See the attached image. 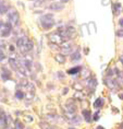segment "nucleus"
Wrapping results in <instances>:
<instances>
[{
    "label": "nucleus",
    "mask_w": 123,
    "mask_h": 129,
    "mask_svg": "<svg viewBox=\"0 0 123 129\" xmlns=\"http://www.w3.org/2000/svg\"><path fill=\"white\" fill-rule=\"evenodd\" d=\"M39 22L44 30H50L54 25V20L52 14H45L39 19Z\"/></svg>",
    "instance_id": "1"
},
{
    "label": "nucleus",
    "mask_w": 123,
    "mask_h": 129,
    "mask_svg": "<svg viewBox=\"0 0 123 129\" xmlns=\"http://www.w3.org/2000/svg\"><path fill=\"white\" fill-rule=\"evenodd\" d=\"M8 13V18H9V22L12 25H19L20 24V14L15 9H9Z\"/></svg>",
    "instance_id": "2"
},
{
    "label": "nucleus",
    "mask_w": 123,
    "mask_h": 129,
    "mask_svg": "<svg viewBox=\"0 0 123 129\" xmlns=\"http://www.w3.org/2000/svg\"><path fill=\"white\" fill-rule=\"evenodd\" d=\"M11 32H12V24L10 22H6L2 28L0 30V35L2 37H8L11 34Z\"/></svg>",
    "instance_id": "3"
},
{
    "label": "nucleus",
    "mask_w": 123,
    "mask_h": 129,
    "mask_svg": "<svg viewBox=\"0 0 123 129\" xmlns=\"http://www.w3.org/2000/svg\"><path fill=\"white\" fill-rule=\"evenodd\" d=\"M60 50H61V54L62 55H70L73 53V45L69 43V42H66V44L63 46H60Z\"/></svg>",
    "instance_id": "4"
},
{
    "label": "nucleus",
    "mask_w": 123,
    "mask_h": 129,
    "mask_svg": "<svg viewBox=\"0 0 123 129\" xmlns=\"http://www.w3.org/2000/svg\"><path fill=\"white\" fill-rule=\"evenodd\" d=\"M48 9L50 11H54V12H60L64 9V5L61 4V2H57V1H53L48 6Z\"/></svg>",
    "instance_id": "5"
},
{
    "label": "nucleus",
    "mask_w": 123,
    "mask_h": 129,
    "mask_svg": "<svg viewBox=\"0 0 123 129\" xmlns=\"http://www.w3.org/2000/svg\"><path fill=\"white\" fill-rule=\"evenodd\" d=\"M48 40H49L50 43L52 44H56V45H59L60 43H62V37L60 36L58 33H50L48 35Z\"/></svg>",
    "instance_id": "6"
},
{
    "label": "nucleus",
    "mask_w": 123,
    "mask_h": 129,
    "mask_svg": "<svg viewBox=\"0 0 123 129\" xmlns=\"http://www.w3.org/2000/svg\"><path fill=\"white\" fill-rule=\"evenodd\" d=\"M8 125V115L0 107V128H7Z\"/></svg>",
    "instance_id": "7"
},
{
    "label": "nucleus",
    "mask_w": 123,
    "mask_h": 129,
    "mask_svg": "<svg viewBox=\"0 0 123 129\" xmlns=\"http://www.w3.org/2000/svg\"><path fill=\"white\" fill-rule=\"evenodd\" d=\"M76 105L74 104V103L72 101H70V102H68V104L66 105V111L67 113H71V114H74V113L76 112Z\"/></svg>",
    "instance_id": "8"
},
{
    "label": "nucleus",
    "mask_w": 123,
    "mask_h": 129,
    "mask_svg": "<svg viewBox=\"0 0 123 129\" xmlns=\"http://www.w3.org/2000/svg\"><path fill=\"white\" fill-rule=\"evenodd\" d=\"M105 84L108 86L110 90H114L116 86H118V84H116V81H115V80H113V79H111V78H107L105 80Z\"/></svg>",
    "instance_id": "9"
},
{
    "label": "nucleus",
    "mask_w": 123,
    "mask_h": 129,
    "mask_svg": "<svg viewBox=\"0 0 123 129\" xmlns=\"http://www.w3.org/2000/svg\"><path fill=\"white\" fill-rule=\"evenodd\" d=\"M86 84H87V88H88L89 90L94 91L97 86V81H96L95 78H88L87 81H86Z\"/></svg>",
    "instance_id": "10"
},
{
    "label": "nucleus",
    "mask_w": 123,
    "mask_h": 129,
    "mask_svg": "<svg viewBox=\"0 0 123 129\" xmlns=\"http://www.w3.org/2000/svg\"><path fill=\"white\" fill-rule=\"evenodd\" d=\"M1 78L4 81H8L9 79L11 78V72L9 71L7 68H5V67H2V72H1Z\"/></svg>",
    "instance_id": "11"
},
{
    "label": "nucleus",
    "mask_w": 123,
    "mask_h": 129,
    "mask_svg": "<svg viewBox=\"0 0 123 129\" xmlns=\"http://www.w3.org/2000/svg\"><path fill=\"white\" fill-rule=\"evenodd\" d=\"M81 53H80V49H76L75 51H73L72 54H71V61H73V62H75V61H79L81 59Z\"/></svg>",
    "instance_id": "12"
},
{
    "label": "nucleus",
    "mask_w": 123,
    "mask_h": 129,
    "mask_svg": "<svg viewBox=\"0 0 123 129\" xmlns=\"http://www.w3.org/2000/svg\"><path fill=\"white\" fill-rule=\"evenodd\" d=\"M26 41H27V38L25 37V36H20L18 38V41H17V46L20 48H23L25 46V44H26Z\"/></svg>",
    "instance_id": "13"
},
{
    "label": "nucleus",
    "mask_w": 123,
    "mask_h": 129,
    "mask_svg": "<svg viewBox=\"0 0 123 129\" xmlns=\"http://www.w3.org/2000/svg\"><path fill=\"white\" fill-rule=\"evenodd\" d=\"M34 48V44H33V42L30 41V40H27L26 41V44H25V46L23 48H21V51L23 50V51H31L32 49Z\"/></svg>",
    "instance_id": "14"
},
{
    "label": "nucleus",
    "mask_w": 123,
    "mask_h": 129,
    "mask_svg": "<svg viewBox=\"0 0 123 129\" xmlns=\"http://www.w3.org/2000/svg\"><path fill=\"white\" fill-rule=\"evenodd\" d=\"M81 71H82V67H81V66H76V67H74V68L69 69L67 71V73H68V75L73 76V75H77V73L81 72Z\"/></svg>",
    "instance_id": "15"
},
{
    "label": "nucleus",
    "mask_w": 123,
    "mask_h": 129,
    "mask_svg": "<svg viewBox=\"0 0 123 129\" xmlns=\"http://www.w3.org/2000/svg\"><path fill=\"white\" fill-rule=\"evenodd\" d=\"M9 6L6 4L5 1H0V13L1 14H5V13H7V12L9 11Z\"/></svg>",
    "instance_id": "16"
},
{
    "label": "nucleus",
    "mask_w": 123,
    "mask_h": 129,
    "mask_svg": "<svg viewBox=\"0 0 123 129\" xmlns=\"http://www.w3.org/2000/svg\"><path fill=\"white\" fill-rule=\"evenodd\" d=\"M54 59H56L57 62L60 63V64H63L64 62H66V56H64V55H62L61 53L56 54V56H54Z\"/></svg>",
    "instance_id": "17"
},
{
    "label": "nucleus",
    "mask_w": 123,
    "mask_h": 129,
    "mask_svg": "<svg viewBox=\"0 0 123 129\" xmlns=\"http://www.w3.org/2000/svg\"><path fill=\"white\" fill-rule=\"evenodd\" d=\"M82 115H83V117H84V119L87 121V122H90L92 121V114H90V112L88 111V109H83L82 111Z\"/></svg>",
    "instance_id": "18"
},
{
    "label": "nucleus",
    "mask_w": 123,
    "mask_h": 129,
    "mask_svg": "<svg viewBox=\"0 0 123 129\" xmlns=\"http://www.w3.org/2000/svg\"><path fill=\"white\" fill-rule=\"evenodd\" d=\"M9 63H10V66L12 67V69H13L14 71H19V64H18V61L15 58H10V59H9Z\"/></svg>",
    "instance_id": "19"
},
{
    "label": "nucleus",
    "mask_w": 123,
    "mask_h": 129,
    "mask_svg": "<svg viewBox=\"0 0 123 129\" xmlns=\"http://www.w3.org/2000/svg\"><path fill=\"white\" fill-rule=\"evenodd\" d=\"M103 104H105V101H103V99L102 98H98L95 101V103H94V107H95L96 109H98L100 107H102Z\"/></svg>",
    "instance_id": "20"
},
{
    "label": "nucleus",
    "mask_w": 123,
    "mask_h": 129,
    "mask_svg": "<svg viewBox=\"0 0 123 129\" xmlns=\"http://www.w3.org/2000/svg\"><path fill=\"white\" fill-rule=\"evenodd\" d=\"M23 67L26 68V70L31 71L32 70V67H33V62H32L31 59H24L23 60Z\"/></svg>",
    "instance_id": "21"
},
{
    "label": "nucleus",
    "mask_w": 123,
    "mask_h": 129,
    "mask_svg": "<svg viewBox=\"0 0 123 129\" xmlns=\"http://www.w3.org/2000/svg\"><path fill=\"white\" fill-rule=\"evenodd\" d=\"M120 9H121V5L119 4H113L112 5V11H113V14L114 15H119L120 13Z\"/></svg>",
    "instance_id": "22"
},
{
    "label": "nucleus",
    "mask_w": 123,
    "mask_h": 129,
    "mask_svg": "<svg viewBox=\"0 0 123 129\" xmlns=\"http://www.w3.org/2000/svg\"><path fill=\"white\" fill-rule=\"evenodd\" d=\"M74 90H76V92H83V84L81 82H75L73 84Z\"/></svg>",
    "instance_id": "23"
},
{
    "label": "nucleus",
    "mask_w": 123,
    "mask_h": 129,
    "mask_svg": "<svg viewBox=\"0 0 123 129\" xmlns=\"http://www.w3.org/2000/svg\"><path fill=\"white\" fill-rule=\"evenodd\" d=\"M70 121H71V124H73V125H79L80 122H81V117H80V116H76L75 115Z\"/></svg>",
    "instance_id": "24"
},
{
    "label": "nucleus",
    "mask_w": 123,
    "mask_h": 129,
    "mask_svg": "<svg viewBox=\"0 0 123 129\" xmlns=\"http://www.w3.org/2000/svg\"><path fill=\"white\" fill-rule=\"evenodd\" d=\"M24 93L21 91V90H17V92H15V98L18 100H23L24 99Z\"/></svg>",
    "instance_id": "25"
},
{
    "label": "nucleus",
    "mask_w": 123,
    "mask_h": 129,
    "mask_svg": "<svg viewBox=\"0 0 123 129\" xmlns=\"http://www.w3.org/2000/svg\"><path fill=\"white\" fill-rule=\"evenodd\" d=\"M14 129H24L23 125H22V122L19 120V119L15 120V127H14Z\"/></svg>",
    "instance_id": "26"
},
{
    "label": "nucleus",
    "mask_w": 123,
    "mask_h": 129,
    "mask_svg": "<svg viewBox=\"0 0 123 129\" xmlns=\"http://www.w3.org/2000/svg\"><path fill=\"white\" fill-rule=\"evenodd\" d=\"M83 78L84 79H88V78H90V72H89V70H83Z\"/></svg>",
    "instance_id": "27"
},
{
    "label": "nucleus",
    "mask_w": 123,
    "mask_h": 129,
    "mask_svg": "<svg viewBox=\"0 0 123 129\" xmlns=\"http://www.w3.org/2000/svg\"><path fill=\"white\" fill-rule=\"evenodd\" d=\"M40 127H41V129H54V128H52L51 126H49L48 124H45V122H41Z\"/></svg>",
    "instance_id": "28"
},
{
    "label": "nucleus",
    "mask_w": 123,
    "mask_h": 129,
    "mask_svg": "<svg viewBox=\"0 0 123 129\" xmlns=\"http://www.w3.org/2000/svg\"><path fill=\"white\" fill-rule=\"evenodd\" d=\"M115 35L118 37H123V28H119V30L115 32Z\"/></svg>",
    "instance_id": "29"
},
{
    "label": "nucleus",
    "mask_w": 123,
    "mask_h": 129,
    "mask_svg": "<svg viewBox=\"0 0 123 129\" xmlns=\"http://www.w3.org/2000/svg\"><path fill=\"white\" fill-rule=\"evenodd\" d=\"M99 115H100V112H99V111H97L95 114H94V117H93L94 120H95V121L98 120V119H99Z\"/></svg>",
    "instance_id": "30"
},
{
    "label": "nucleus",
    "mask_w": 123,
    "mask_h": 129,
    "mask_svg": "<svg viewBox=\"0 0 123 129\" xmlns=\"http://www.w3.org/2000/svg\"><path fill=\"white\" fill-rule=\"evenodd\" d=\"M26 88H27V90H28V91H32V92H34V84H33V83H30V82H28V84H27V86H26Z\"/></svg>",
    "instance_id": "31"
},
{
    "label": "nucleus",
    "mask_w": 123,
    "mask_h": 129,
    "mask_svg": "<svg viewBox=\"0 0 123 129\" xmlns=\"http://www.w3.org/2000/svg\"><path fill=\"white\" fill-rule=\"evenodd\" d=\"M113 73H114V72H113L112 69H108V70H107V77H108V78H111V77L113 76Z\"/></svg>",
    "instance_id": "32"
},
{
    "label": "nucleus",
    "mask_w": 123,
    "mask_h": 129,
    "mask_svg": "<svg viewBox=\"0 0 123 129\" xmlns=\"http://www.w3.org/2000/svg\"><path fill=\"white\" fill-rule=\"evenodd\" d=\"M81 93H82V92H76L75 94H74V98H76L79 100H83V95H81Z\"/></svg>",
    "instance_id": "33"
},
{
    "label": "nucleus",
    "mask_w": 123,
    "mask_h": 129,
    "mask_svg": "<svg viewBox=\"0 0 123 129\" xmlns=\"http://www.w3.org/2000/svg\"><path fill=\"white\" fill-rule=\"evenodd\" d=\"M6 58V55H5V53L2 51V49L0 48V61H2Z\"/></svg>",
    "instance_id": "34"
},
{
    "label": "nucleus",
    "mask_w": 123,
    "mask_h": 129,
    "mask_svg": "<svg viewBox=\"0 0 123 129\" xmlns=\"http://www.w3.org/2000/svg\"><path fill=\"white\" fill-rule=\"evenodd\" d=\"M25 119H26V121L27 122H30V121H33V117H28V116H25Z\"/></svg>",
    "instance_id": "35"
},
{
    "label": "nucleus",
    "mask_w": 123,
    "mask_h": 129,
    "mask_svg": "<svg viewBox=\"0 0 123 129\" xmlns=\"http://www.w3.org/2000/svg\"><path fill=\"white\" fill-rule=\"evenodd\" d=\"M58 77H59L60 79H62L63 77H64V75H63V72L62 71H58Z\"/></svg>",
    "instance_id": "36"
},
{
    "label": "nucleus",
    "mask_w": 123,
    "mask_h": 129,
    "mask_svg": "<svg viewBox=\"0 0 123 129\" xmlns=\"http://www.w3.org/2000/svg\"><path fill=\"white\" fill-rule=\"evenodd\" d=\"M119 24H120V26L123 28V18H121V19L119 20Z\"/></svg>",
    "instance_id": "37"
},
{
    "label": "nucleus",
    "mask_w": 123,
    "mask_h": 129,
    "mask_svg": "<svg viewBox=\"0 0 123 129\" xmlns=\"http://www.w3.org/2000/svg\"><path fill=\"white\" fill-rule=\"evenodd\" d=\"M68 92H69V89H68V88H64V89H63V92H62V93H63V94H67Z\"/></svg>",
    "instance_id": "38"
},
{
    "label": "nucleus",
    "mask_w": 123,
    "mask_h": 129,
    "mask_svg": "<svg viewBox=\"0 0 123 129\" xmlns=\"http://www.w3.org/2000/svg\"><path fill=\"white\" fill-rule=\"evenodd\" d=\"M70 1V0H60V2H61V4H68V2H69Z\"/></svg>",
    "instance_id": "39"
},
{
    "label": "nucleus",
    "mask_w": 123,
    "mask_h": 129,
    "mask_svg": "<svg viewBox=\"0 0 123 129\" xmlns=\"http://www.w3.org/2000/svg\"><path fill=\"white\" fill-rule=\"evenodd\" d=\"M120 61H121V63L123 64V55H121V56H120Z\"/></svg>",
    "instance_id": "40"
},
{
    "label": "nucleus",
    "mask_w": 123,
    "mask_h": 129,
    "mask_svg": "<svg viewBox=\"0 0 123 129\" xmlns=\"http://www.w3.org/2000/svg\"><path fill=\"white\" fill-rule=\"evenodd\" d=\"M10 50L11 51H14V46H13V45H11V46H10Z\"/></svg>",
    "instance_id": "41"
},
{
    "label": "nucleus",
    "mask_w": 123,
    "mask_h": 129,
    "mask_svg": "<svg viewBox=\"0 0 123 129\" xmlns=\"http://www.w3.org/2000/svg\"><path fill=\"white\" fill-rule=\"evenodd\" d=\"M119 98L121 99V100H123V93H120V94H119Z\"/></svg>",
    "instance_id": "42"
},
{
    "label": "nucleus",
    "mask_w": 123,
    "mask_h": 129,
    "mask_svg": "<svg viewBox=\"0 0 123 129\" xmlns=\"http://www.w3.org/2000/svg\"><path fill=\"white\" fill-rule=\"evenodd\" d=\"M96 129H103V128H102V127H100V126H98V127H97Z\"/></svg>",
    "instance_id": "43"
},
{
    "label": "nucleus",
    "mask_w": 123,
    "mask_h": 129,
    "mask_svg": "<svg viewBox=\"0 0 123 129\" xmlns=\"http://www.w3.org/2000/svg\"><path fill=\"white\" fill-rule=\"evenodd\" d=\"M69 129H75V128H74V127H70Z\"/></svg>",
    "instance_id": "44"
},
{
    "label": "nucleus",
    "mask_w": 123,
    "mask_h": 129,
    "mask_svg": "<svg viewBox=\"0 0 123 129\" xmlns=\"http://www.w3.org/2000/svg\"><path fill=\"white\" fill-rule=\"evenodd\" d=\"M5 129H11V128H8V127H7V128H5Z\"/></svg>",
    "instance_id": "45"
},
{
    "label": "nucleus",
    "mask_w": 123,
    "mask_h": 129,
    "mask_svg": "<svg viewBox=\"0 0 123 129\" xmlns=\"http://www.w3.org/2000/svg\"><path fill=\"white\" fill-rule=\"evenodd\" d=\"M27 129H31V128H27Z\"/></svg>",
    "instance_id": "46"
}]
</instances>
